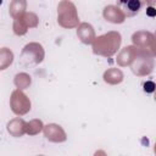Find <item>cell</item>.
<instances>
[{
    "label": "cell",
    "mask_w": 156,
    "mask_h": 156,
    "mask_svg": "<svg viewBox=\"0 0 156 156\" xmlns=\"http://www.w3.org/2000/svg\"><path fill=\"white\" fill-rule=\"evenodd\" d=\"M121 43H122V37L119 32H116V30L107 32L95 38L94 43L91 44L93 52L99 56L111 57L118 51Z\"/></svg>",
    "instance_id": "cell-1"
},
{
    "label": "cell",
    "mask_w": 156,
    "mask_h": 156,
    "mask_svg": "<svg viewBox=\"0 0 156 156\" xmlns=\"http://www.w3.org/2000/svg\"><path fill=\"white\" fill-rule=\"evenodd\" d=\"M57 23L66 29L76 28L79 23L77 7L72 1L62 0L57 5Z\"/></svg>",
    "instance_id": "cell-2"
},
{
    "label": "cell",
    "mask_w": 156,
    "mask_h": 156,
    "mask_svg": "<svg viewBox=\"0 0 156 156\" xmlns=\"http://www.w3.org/2000/svg\"><path fill=\"white\" fill-rule=\"evenodd\" d=\"M155 67V60L152 54L149 50H141L138 49V54L130 65V69L133 74L138 77H145L149 76Z\"/></svg>",
    "instance_id": "cell-3"
},
{
    "label": "cell",
    "mask_w": 156,
    "mask_h": 156,
    "mask_svg": "<svg viewBox=\"0 0 156 156\" xmlns=\"http://www.w3.org/2000/svg\"><path fill=\"white\" fill-rule=\"evenodd\" d=\"M44 56V48L39 43H29L24 45L21 52V60L24 65H39L43 62Z\"/></svg>",
    "instance_id": "cell-4"
},
{
    "label": "cell",
    "mask_w": 156,
    "mask_h": 156,
    "mask_svg": "<svg viewBox=\"0 0 156 156\" xmlns=\"http://www.w3.org/2000/svg\"><path fill=\"white\" fill-rule=\"evenodd\" d=\"M10 107L11 111L17 116H23L30 111L32 104L29 98L22 90H13L10 96Z\"/></svg>",
    "instance_id": "cell-5"
},
{
    "label": "cell",
    "mask_w": 156,
    "mask_h": 156,
    "mask_svg": "<svg viewBox=\"0 0 156 156\" xmlns=\"http://www.w3.org/2000/svg\"><path fill=\"white\" fill-rule=\"evenodd\" d=\"M44 136L51 143H63L67 139V134L60 124L49 123L44 127Z\"/></svg>",
    "instance_id": "cell-6"
},
{
    "label": "cell",
    "mask_w": 156,
    "mask_h": 156,
    "mask_svg": "<svg viewBox=\"0 0 156 156\" xmlns=\"http://www.w3.org/2000/svg\"><path fill=\"white\" fill-rule=\"evenodd\" d=\"M152 39H154V33L147 32V30H138V32L133 33V35H132L133 45L136 46L138 49H141V50H149L150 51Z\"/></svg>",
    "instance_id": "cell-7"
},
{
    "label": "cell",
    "mask_w": 156,
    "mask_h": 156,
    "mask_svg": "<svg viewBox=\"0 0 156 156\" xmlns=\"http://www.w3.org/2000/svg\"><path fill=\"white\" fill-rule=\"evenodd\" d=\"M102 16L107 22H111L115 24L123 23L126 20L124 12L117 5H107L102 11Z\"/></svg>",
    "instance_id": "cell-8"
},
{
    "label": "cell",
    "mask_w": 156,
    "mask_h": 156,
    "mask_svg": "<svg viewBox=\"0 0 156 156\" xmlns=\"http://www.w3.org/2000/svg\"><path fill=\"white\" fill-rule=\"evenodd\" d=\"M138 54V48L134 46V45H128L126 48H123L119 54L117 55V65L121 66V67H127V66H130L135 58Z\"/></svg>",
    "instance_id": "cell-9"
},
{
    "label": "cell",
    "mask_w": 156,
    "mask_h": 156,
    "mask_svg": "<svg viewBox=\"0 0 156 156\" xmlns=\"http://www.w3.org/2000/svg\"><path fill=\"white\" fill-rule=\"evenodd\" d=\"M77 37L83 44H93L95 40V30L90 23L83 22L77 27Z\"/></svg>",
    "instance_id": "cell-10"
},
{
    "label": "cell",
    "mask_w": 156,
    "mask_h": 156,
    "mask_svg": "<svg viewBox=\"0 0 156 156\" xmlns=\"http://www.w3.org/2000/svg\"><path fill=\"white\" fill-rule=\"evenodd\" d=\"M7 132L10 133V135L15 138H20L23 134H27V122H24L20 117L12 118L7 123Z\"/></svg>",
    "instance_id": "cell-11"
},
{
    "label": "cell",
    "mask_w": 156,
    "mask_h": 156,
    "mask_svg": "<svg viewBox=\"0 0 156 156\" xmlns=\"http://www.w3.org/2000/svg\"><path fill=\"white\" fill-rule=\"evenodd\" d=\"M146 1H140V0H128V1H119L117 4L118 7H121V10L124 12V15L127 17H132L134 15H136L141 6L145 5Z\"/></svg>",
    "instance_id": "cell-12"
},
{
    "label": "cell",
    "mask_w": 156,
    "mask_h": 156,
    "mask_svg": "<svg viewBox=\"0 0 156 156\" xmlns=\"http://www.w3.org/2000/svg\"><path fill=\"white\" fill-rule=\"evenodd\" d=\"M104 82L107 83V84H111V85H117L119 83H122L124 76H123V72L119 69V68H108L104 72Z\"/></svg>",
    "instance_id": "cell-13"
},
{
    "label": "cell",
    "mask_w": 156,
    "mask_h": 156,
    "mask_svg": "<svg viewBox=\"0 0 156 156\" xmlns=\"http://www.w3.org/2000/svg\"><path fill=\"white\" fill-rule=\"evenodd\" d=\"M26 7H27V2L24 0H12L9 5V12L11 15V17L15 20L16 17L27 12Z\"/></svg>",
    "instance_id": "cell-14"
},
{
    "label": "cell",
    "mask_w": 156,
    "mask_h": 156,
    "mask_svg": "<svg viewBox=\"0 0 156 156\" xmlns=\"http://www.w3.org/2000/svg\"><path fill=\"white\" fill-rule=\"evenodd\" d=\"M13 83H15V85L18 90H24V89L29 88V85L32 84V78L28 73L21 72V73H17L15 76Z\"/></svg>",
    "instance_id": "cell-15"
},
{
    "label": "cell",
    "mask_w": 156,
    "mask_h": 156,
    "mask_svg": "<svg viewBox=\"0 0 156 156\" xmlns=\"http://www.w3.org/2000/svg\"><path fill=\"white\" fill-rule=\"evenodd\" d=\"M13 62V52L7 48L0 50V69H6Z\"/></svg>",
    "instance_id": "cell-16"
},
{
    "label": "cell",
    "mask_w": 156,
    "mask_h": 156,
    "mask_svg": "<svg viewBox=\"0 0 156 156\" xmlns=\"http://www.w3.org/2000/svg\"><path fill=\"white\" fill-rule=\"evenodd\" d=\"M23 15H24V13H22V15L18 16V17H16V18L13 20V24H12L13 33H15L16 35H18V37L24 35V34L27 33V30H28V27H27V24H26V22H24Z\"/></svg>",
    "instance_id": "cell-17"
},
{
    "label": "cell",
    "mask_w": 156,
    "mask_h": 156,
    "mask_svg": "<svg viewBox=\"0 0 156 156\" xmlns=\"http://www.w3.org/2000/svg\"><path fill=\"white\" fill-rule=\"evenodd\" d=\"M44 124L41 122V119L39 118H34L29 122H27V134L28 135H37L39 134L41 130H44Z\"/></svg>",
    "instance_id": "cell-18"
},
{
    "label": "cell",
    "mask_w": 156,
    "mask_h": 156,
    "mask_svg": "<svg viewBox=\"0 0 156 156\" xmlns=\"http://www.w3.org/2000/svg\"><path fill=\"white\" fill-rule=\"evenodd\" d=\"M23 18H24V22H26V24H27V27L28 28H35L37 26H38V23H39V18H38V16L34 13V12H24V15H23Z\"/></svg>",
    "instance_id": "cell-19"
},
{
    "label": "cell",
    "mask_w": 156,
    "mask_h": 156,
    "mask_svg": "<svg viewBox=\"0 0 156 156\" xmlns=\"http://www.w3.org/2000/svg\"><path fill=\"white\" fill-rule=\"evenodd\" d=\"M155 90H156V84L154 82L147 80V82L144 83V91H146V93H155Z\"/></svg>",
    "instance_id": "cell-20"
},
{
    "label": "cell",
    "mask_w": 156,
    "mask_h": 156,
    "mask_svg": "<svg viewBox=\"0 0 156 156\" xmlns=\"http://www.w3.org/2000/svg\"><path fill=\"white\" fill-rule=\"evenodd\" d=\"M150 52L152 54L154 57H156V32L154 33V39H152V43L150 46Z\"/></svg>",
    "instance_id": "cell-21"
},
{
    "label": "cell",
    "mask_w": 156,
    "mask_h": 156,
    "mask_svg": "<svg viewBox=\"0 0 156 156\" xmlns=\"http://www.w3.org/2000/svg\"><path fill=\"white\" fill-rule=\"evenodd\" d=\"M146 15L150 16V17L156 16V9L152 7V6H147V7H146Z\"/></svg>",
    "instance_id": "cell-22"
},
{
    "label": "cell",
    "mask_w": 156,
    "mask_h": 156,
    "mask_svg": "<svg viewBox=\"0 0 156 156\" xmlns=\"http://www.w3.org/2000/svg\"><path fill=\"white\" fill-rule=\"evenodd\" d=\"M94 156H107V154L104 150H96L94 152Z\"/></svg>",
    "instance_id": "cell-23"
},
{
    "label": "cell",
    "mask_w": 156,
    "mask_h": 156,
    "mask_svg": "<svg viewBox=\"0 0 156 156\" xmlns=\"http://www.w3.org/2000/svg\"><path fill=\"white\" fill-rule=\"evenodd\" d=\"M154 152H155V156H156V143H155V145H154Z\"/></svg>",
    "instance_id": "cell-24"
},
{
    "label": "cell",
    "mask_w": 156,
    "mask_h": 156,
    "mask_svg": "<svg viewBox=\"0 0 156 156\" xmlns=\"http://www.w3.org/2000/svg\"><path fill=\"white\" fill-rule=\"evenodd\" d=\"M154 99H155V101H156V90H155V95H154Z\"/></svg>",
    "instance_id": "cell-25"
},
{
    "label": "cell",
    "mask_w": 156,
    "mask_h": 156,
    "mask_svg": "<svg viewBox=\"0 0 156 156\" xmlns=\"http://www.w3.org/2000/svg\"><path fill=\"white\" fill-rule=\"evenodd\" d=\"M37 156H45V155H37Z\"/></svg>",
    "instance_id": "cell-26"
}]
</instances>
